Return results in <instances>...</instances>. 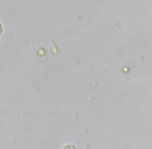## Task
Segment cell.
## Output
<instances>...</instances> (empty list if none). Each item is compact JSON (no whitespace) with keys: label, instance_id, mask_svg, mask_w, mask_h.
I'll list each match as a JSON object with an SVG mask.
<instances>
[{"label":"cell","instance_id":"obj_1","mask_svg":"<svg viewBox=\"0 0 152 149\" xmlns=\"http://www.w3.org/2000/svg\"><path fill=\"white\" fill-rule=\"evenodd\" d=\"M63 149H77V148H76L74 145H67V146H65Z\"/></svg>","mask_w":152,"mask_h":149},{"label":"cell","instance_id":"obj_2","mask_svg":"<svg viewBox=\"0 0 152 149\" xmlns=\"http://www.w3.org/2000/svg\"><path fill=\"white\" fill-rule=\"evenodd\" d=\"M1 33H2V26L0 24V35H1Z\"/></svg>","mask_w":152,"mask_h":149}]
</instances>
